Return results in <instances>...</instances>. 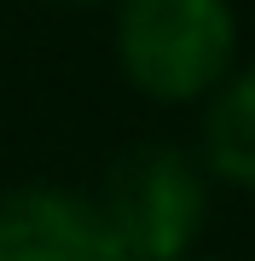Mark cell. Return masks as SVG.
Instances as JSON below:
<instances>
[{"instance_id":"6da1fadb","label":"cell","mask_w":255,"mask_h":261,"mask_svg":"<svg viewBox=\"0 0 255 261\" xmlns=\"http://www.w3.org/2000/svg\"><path fill=\"white\" fill-rule=\"evenodd\" d=\"M116 70L151 105H203L238 70L232 0H116Z\"/></svg>"},{"instance_id":"7a4b0ae2","label":"cell","mask_w":255,"mask_h":261,"mask_svg":"<svg viewBox=\"0 0 255 261\" xmlns=\"http://www.w3.org/2000/svg\"><path fill=\"white\" fill-rule=\"evenodd\" d=\"M93 203L133 261H186L209 221V174L191 151L145 140L104 168Z\"/></svg>"},{"instance_id":"3957f363","label":"cell","mask_w":255,"mask_h":261,"mask_svg":"<svg viewBox=\"0 0 255 261\" xmlns=\"http://www.w3.org/2000/svg\"><path fill=\"white\" fill-rule=\"evenodd\" d=\"M0 261H133L87 192L29 180L0 192Z\"/></svg>"},{"instance_id":"277c9868","label":"cell","mask_w":255,"mask_h":261,"mask_svg":"<svg viewBox=\"0 0 255 261\" xmlns=\"http://www.w3.org/2000/svg\"><path fill=\"white\" fill-rule=\"evenodd\" d=\"M197 163L209 180L255 192V58L238 64L215 93L203 99L197 122Z\"/></svg>"},{"instance_id":"5b68a950","label":"cell","mask_w":255,"mask_h":261,"mask_svg":"<svg viewBox=\"0 0 255 261\" xmlns=\"http://www.w3.org/2000/svg\"><path fill=\"white\" fill-rule=\"evenodd\" d=\"M47 6H110V0H47Z\"/></svg>"},{"instance_id":"8992f818","label":"cell","mask_w":255,"mask_h":261,"mask_svg":"<svg viewBox=\"0 0 255 261\" xmlns=\"http://www.w3.org/2000/svg\"><path fill=\"white\" fill-rule=\"evenodd\" d=\"M186 261H226V255H186Z\"/></svg>"}]
</instances>
